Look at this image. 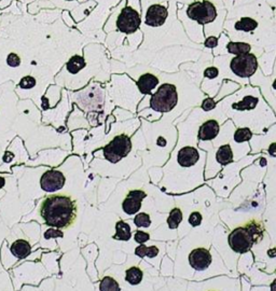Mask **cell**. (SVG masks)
Returning <instances> with one entry per match:
<instances>
[{"label":"cell","instance_id":"cell-1","mask_svg":"<svg viewBox=\"0 0 276 291\" xmlns=\"http://www.w3.org/2000/svg\"><path fill=\"white\" fill-rule=\"evenodd\" d=\"M76 201L65 194H52L43 198L39 214L46 225L57 229H67L77 218Z\"/></svg>","mask_w":276,"mask_h":291},{"label":"cell","instance_id":"cell-2","mask_svg":"<svg viewBox=\"0 0 276 291\" xmlns=\"http://www.w3.org/2000/svg\"><path fill=\"white\" fill-rule=\"evenodd\" d=\"M178 103V94L176 86L165 83L161 85L156 94L150 99V106L159 113H169Z\"/></svg>","mask_w":276,"mask_h":291},{"label":"cell","instance_id":"cell-3","mask_svg":"<svg viewBox=\"0 0 276 291\" xmlns=\"http://www.w3.org/2000/svg\"><path fill=\"white\" fill-rule=\"evenodd\" d=\"M132 150L131 139L126 135H118L104 148V156L112 163L123 159Z\"/></svg>","mask_w":276,"mask_h":291},{"label":"cell","instance_id":"cell-4","mask_svg":"<svg viewBox=\"0 0 276 291\" xmlns=\"http://www.w3.org/2000/svg\"><path fill=\"white\" fill-rule=\"evenodd\" d=\"M187 14L191 20L197 22L198 24L205 25L212 23L216 19L217 11L211 2L205 0V2H196L191 4L187 10Z\"/></svg>","mask_w":276,"mask_h":291},{"label":"cell","instance_id":"cell-5","mask_svg":"<svg viewBox=\"0 0 276 291\" xmlns=\"http://www.w3.org/2000/svg\"><path fill=\"white\" fill-rule=\"evenodd\" d=\"M231 70L241 78L251 77L258 68L257 58L251 53L240 54L232 60Z\"/></svg>","mask_w":276,"mask_h":291},{"label":"cell","instance_id":"cell-6","mask_svg":"<svg viewBox=\"0 0 276 291\" xmlns=\"http://www.w3.org/2000/svg\"><path fill=\"white\" fill-rule=\"evenodd\" d=\"M230 247L233 249L235 252L244 253L248 251L251 246L255 243L252 235L250 234L247 227L245 228H237L231 232L228 239Z\"/></svg>","mask_w":276,"mask_h":291},{"label":"cell","instance_id":"cell-7","mask_svg":"<svg viewBox=\"0 0 276 291\" xmlns=\"http://www.w3.org/2000/svg\"><path fill=\"white\" fill-rule=\"evenodd\" d=\"M140 23L141 20L137 11L131 7H125L118 16L117 27L122 32L133 33L139 28Z\"/></svg>","mask_w":276,"mask_h":291},{"label":"cell","instance_id":"cell-8","mask_svg":"<svg viewBox=\"0 0 276 291\" xmlns=\"http://www.w3.org/2000/svg\"><path fill=\"white\" fill-rule=\"evenodd\" d=\"M41 188L48 192H53L61 190L65 185V176L62 172L51 170L45 173L40 180Z\"/></svg>","mask_w":276,"mask_h":291},{"label":"cell","instance_id":"cell-9","mask_svg":"<svg viewBox=\"0 0 276 291\" xmlns=\"http://www.w3.org/2000/svg\"><path fill=\"white\" fill-rule=\"evenodd\" d=\"M169 15L168 9L161 5H152L148 8L146 14V24L152 27L162 26Z\"/></svg>","mask_w":276,"mask_h":291},{"label":"cell","instance_id":"cell-10","mask_svg":"<svg viewBox=\"0 0 276 291\" xmlns=\"http://www.w3.org/2000/svg\"><path fill=\"white\" fill-rule=\"evenodd\" d=\"M189 262L196 271L205 270L212 263V254L205 248H196L190 253Z\"/></svg>","mask_w":276,"mask_h":291},{"label":"cell","instance_id":"cell-11","mask_svg":"<svg viewBox=\"0 0 276 291\" xmlns=\"http://www.w3.org/2000/svg\"><path fill=\"white\" fill-rule=\"evenodd\" d=\"M198 159H200V154H198V151L193 147L182 148L177 155L178 163L182 167L193 166L194 164H196Z\"/></svg>","mask_w":276,"mask_h":291},{"label":"cell","instance_id":"cell-12","mask_svg":"<svg viewBox=\"0 0 276 291\" xmlns=\"http://www.w3.org/2000/svg\"><path fill=\"white\" fill-rule=\"evenodd\" d=\"M219 124L215 120H208L200 128L198 131V139L212 140L219 134Z\"/></svg>","mask_w":276,"mask_h":291},{"label":"cell","instance_id":"cell-13","mask_svg":"<svg viewBox=\"0 0 276 291\" xmlns=\"http://www.w3.org/2000/svg\"><path fill=\"white\" fill-rule=\"evenodd\" d=\"M158 84H159V79L156 76H153L151 74L142 75L137 81V86L142 94L150 93Z\"/></svg>","mask_w":276,"mask_h":291},{"label":"cell","instance_id":"cell-14","mask_svg":"<svg viewBox=\"0 0 276 291\" xmlns=\"http://www.w3.org/2000/svg\"><path fill=\"white\" fill-rule=\"evenodd\" d=\"M31 247L30 244L25 240H17L15 241L12 246H11V252H12L16 258L24 259L30 253Z\"/></svg>","mask_w":276,"mask_h":291},{"label":"cell","instance_id":"cell-15","mask_svg":"<svg viewBox=\"0 0 276 291\" xmlns=\"http://www.w3.org/2000/svg\"><path fill=\"white\" fill-rule=\"evenodd\" d=\"M217 161L222 165H228L229 163L233 162V152L229 144H225L220 147L216 154Z\"/></svg>","mask_w":276,"mask_h":291},{"label":"cell","instance_id":"cell-16","mask_svg":"<svg viewBox=\"0 0 276 291\" xmlns=\"http://www.w3.org/2000/svg\"><path fill=\"white\" fill-rule=\"evenodd\" d=\"M132 237L131 234V228L124 221H118L116 225V235L114 239L120 240V241H128Z\"/></svg>","mask_w":276,"mask_h":291},{"label":"cell","instance_id":"cell-17","mask_svg":"<svg viewBox=\"0 0 276 291\" xmlns=\"http://www.w3.org/2000/svg\"><path fill=\"white\" fill-rule=\"evenodd\" d=\"M258 98L257 97H253V96H245L243 98V100L238 103L233 104V109L235 110H241V111H244V110H252L255 109L257 104H258Z\"/></svg>","mask_w":276,"mask_h":291},{"label":"cell","instance_id":"cell-18","mask_svg":"<svg viewBox=\"0 0 276 291\" xmlns=\"http://www.w3.org/2000/svg\"><path fill=\"white\" fill-rule=\"evenodd\" d=\"M227 49L229 53L231 54L240 55V54L249 53L251 50V47H250V44L246 42H229Z\"/></svg>","mask_w":276,"mask_h":291},{"label":"cell","instance_id":"cell-19","mask_svg":"<svg viewBox=\"0 0 276 291\" xmlns=\"http://www.w3.org/2000/svg\"><path fill=\"white\" fill-rule=\"evenodd\" d=\"M86 63L84 61V59L82 57H79V55H75L72 57L69 62L67 63V70L70 74H78L81 69H83L85 67Z\"/></svg>","mask_w":276,"mask_h":291},{"label":"cell","instance_id":"cell-20","mask_svg":"<svg viewBox=\"0 0 276 291\" xmlns=\"http://www.w3.org/2000/svg\"><path fill=\"white\" fill-rule=\"evenodd\" d=\"M142 277H143L142 271L139 267L136 266L128 268L125 274L126 282H128L131 285H138L142 281Z\"/></svg>","mask_w":276,"mask_h":291},{"label":"cell","instance_id":"cell-21","mask_svg":"<svg viewBox=\"0 0 276 291\" xmlns=\"http://www.w3.org/2000/svg\"><path fill=\"white\" fill-rule=\"evenodd\" d=\"M140 207H141L140 201H137L135 198H132L128 196H126V198L124 199V202L122 204V208L127 215L136 214V212L140 209Z\"/></svg>","mask_w":276,"mask_h":291},{"label":"cell","instance_id":"cell-22","mask_svg":"<svg viewBox=\"0 0 276 291\" xmlns=\"http://www.w3.org/2000/svg\"><path fill=\"white\" fill-rule=\"evenodd\" d=\"M258 27V23L250 17H242L240 22L235 24V28L237 30H243V31H251L255 30Z\"/></svg>","mask_w":276,"mask_h":291},{"label":"cell","instance_id":"cell-23","mask_svg":"<svg viewBox=\"0 0 276 291\" xmlns=\"http://www.w3.org/2000/svg\"><path fill=\"white\" fill-rule=\"evenodd\" d=\"M182 221V212L179 208H174L171 212L168 219V225L171 229H176L179 223Z\"/></svg>","mask_w":276,"mask_h":291},{"label":"cell","instance_id":"cell-24","mask_svg":"<svg viewBox=\"0 0 276 291\" xmlns=\"http://www.w3.org/2000/svg\"><path fill=\"white\" fill-rule=\"evenodd\" d=\"M102 291H119L120 287L119 284L115 281L113 277H104L103 281L101 282V287H99Z\"/></svg>","mask_w":276,"mask_h":291},{"label":"cell","instance_id":"cell-25","mask_svg":"<svg viewBox=\"0 0 276 291\" xmlns=\"http://www.w3.org/2000/svg\"><path fill=\"white\" fill-rule=\"evenodd\" d=\"M252 137V133L249 129L244 128V129H238L235 134H234V140L236 142H244L248 141Z\"/></svg>","mask_w":276,"mask_h":291},{"label":"cell","instance_id":"cell-26","mask_svg":"<svg viewBox=\"0 0 276 291\" xmlns=\"http://www.w3.org/2000/svg\"><path fill=\"white\" fill-rule=\"evenodd\" d=\"M134 223L136 227L138 228H148L151 225V219L150 216L146 212H140L135 218H134Z\"/></svg>","mask_w":276,"mask_h":291},{"label":"cell","instance_id":"cell-27","mask_svg":"<svg viewBox=\"0 0 276 291\" xmlns=\"http://www.w3.org/2000/svg\"><path fill=\"white\" fill-rule=\"evenodd\" d=\"M36 85V79L34 77H31V76H26V77H24L23 79L21 80V82H20V87H22V88H27V89H29V88H32Z\"/></svg>","mask_w":276,"mask_h":291},{"label":"cell","instance_id":"cell-28","mask_svg":"<svg viewBox=\"0 0 276 291\" xmlns=\"http://www.w3.org/2000/svg\"><path fill=\"white\" fill-rule=\"evenodd\" d=\"M201 222H202V215L200 214V212H197V211L192 212V214L189 217L190 225L193 226V227H197V226L201 225Z\"/></svg>","mask_w":276,"mask_h":291},{"label":"cell","instance_id":"cell-29","mask_svg":"<svg viewBox=\"0 0 276 291\" xmlns=\"http://www.w3.org/2000/svg\"><path fill=\"white\" fill-rule=\"evenodd\" d=\"M7 63L11 67H17L21 64V59L16 53H10L7 59Z\"/></svg>","mask_w":276,"mask_h":291},{"label":"cell","instance_id":"cell-30","mask_svg":"<svg viewBox=\"0 0 276 291\" xmlns=\"http://www.w3.org/2000/svg\"><path fill=\"white\" fill-rule=\"evenodd\" d=\"M135 241L139 244H143V243H146L147 241H149L150 239V235L146 232H142V231H137L135 233Z\"/></svg>","mask_w":276,"mask_h":291},{"label":"cell","instance_id":"cell-31","mask_svg":"<svg viewBox=\"0 0 276 291\" xmlns=\"http://www.w3.org/2000/svg\"><path fill=\"white\" fill-rule=\"evenodd\" d=\"M128 197H132V198H135L137 201H140V202H142V199L146 197V193L141 191V190H132V191H130V193L127 194Z\"/></svg>","mask_w":276,"mask_h":291},{"label":"cell","instance_id":"cell-32","mask_svg":"<svg viewBox=\"0 0 276 291\" xmlns=\"http://www.w3.org/2000/svg\"><path fill=\"white\" fill-rule=\"evenodd\" d=\"M215 107H216V103H215V100L213 98H206V99H204V102L202 103V108L205 111L212 110Z\"/></svg>","mask_w":276,"mask_h":291},{"label":"cell","instance_id":"cell-33","mask_svg":"<svg viewBox=\"0 0 276 291\" xmlns=\"http://www.w3.org/2000/svg\"><path fill=\"white\" fill-rule=\"evenodd\" d=\"M218 74L219 71L216 67H208V68H206L204 71V76L208 78V79H214V78L218 76Z\"/></svg>","mask_w":276,"mask_h":291},{"label":"cell","instance_id":"cell-34","mask_svg":"<svg viewBox=\"0 0 276 291\" xmlns=\"http://www.w3.org/2000/svg\"><path fill=\"white\" fill-rule=\"evenodd\" d=\"M45 238L47 240H49L51 238H63V233L61 231H59V230H53V229L52 230H48L46 232V234H45Z\"/></svg>","mask_w":276,"mask_h":291},{"label":"cell","instance_id":"cell-35","mask_svg":"<svg viewBox=\"0 0 276 291\" xmlns=\"http://www.w3.org/2000/svg\"><path fill=\"white\" fill-rule=\"evenodd\" d=\"M147 252H148V247H147V246L143 245V244H140L138 247L135 249V253L138 257H140V258H143V257H146Z\"/></svg>","mask_w":276,"mask_h":291},{"label":"cell","instance_id":"cell-36","mask_svg":"<svg viewBox=\"0 0 276 291\" xmlns=\"http://www.w3.org/2000/svg\"><path fill=\"white\" fill-rule=\"evenodd\" d=\"M218 44V39L216 37H209L205 41V47L207 48H215Z\"/></svg>","mask_w":276,"mask_h":291},{"label":"cell","instance_id":"cell-37","mask_svg":"<svg viewBox=\"0 0 276 291\" xmlns=\"http://www.w3.org/2000/svg\"><path fill=\"white\" fill-rule=\"evenodd\" d=\"M13 158H14L13 153H12V152H9V151H7V152L5 153V156H4V161H5L6 163H9V162H11V161L13 160Z\"/></svg>","mask_w":276,"mask_h":291},{"label":"cell","instance_id":"cell-38","mask_svg":"<svg viewBox=\"0 0 276 291\" xmlns=\"http://www.w3.org/2000/svg\"><path fill=\"white\" fill-rule=\"evenodd\" d=\"M269 153L272 156H276V142H273L270 144L269 147Z\"/></svg>","mask_w":276,"mask_h":291},{"label":"cell","instance_id":"cell-39","mask_svg":"<svg viewBox=\"0 0 276 291\" xmlns=\"http://www.w3.org/2000/svg\"><path fill=\"white\" fill-rule=\"evenodd\" d=\"M268 254H269V257H271V258H274V257H276V248L270 249L268 251Z\"/></svg>","mask_w":276,"mask_h":291},{"label":"cell","instance_id":"cell-40","mask_svg":"<svg viewBox=\"0 0 276 291\" xmlns=\"http://www.w3.org/2000/svg\"><path fill=\"white\" fill-rule=\"evenodd\" d=\"M6 184V179L4 177H0V189H3Z\"/></svg>","mask_w":276,"mask_h":291},{"label":"cell","instance_id":"cell-41","mask_svg":"<svg viewBox=\"0 0 276 291\" xmlns=\"http://www.w3.org/2000/svg\"><path fill=\"white\" fill-rule=\"evenodd\" d=\"M271 290H273V291H276V279L275 281L272 283V285H271Z\"/></svg>","mask_w":276,"mask_h":291},{"label":"cell","instance_id":"cell-42","mask_svg":"<svg viewBox=\"0 0 276 291\" xmlns=\"http://www.w3.org/2000/svg\"><path fill=\"white\" fill-rule=\"evenodd\" d=\"M273 87L276 89V79H275V81L273 82Z\"/></svg>","mask_w":276,"mask_h":291},{"label":"cell","instance_id":"cell-43","mask_svg":"<svg viewBox=\"0 0 276 291\" xmlns=\"http://www.w3.org/2000/svg\"><path fill=\"white\" fill-rule=\"evenodd\" d=\"M65 2H72V0H65Z\"/></svg>","mask_w":276,"mask_h":291}]
</instances>
